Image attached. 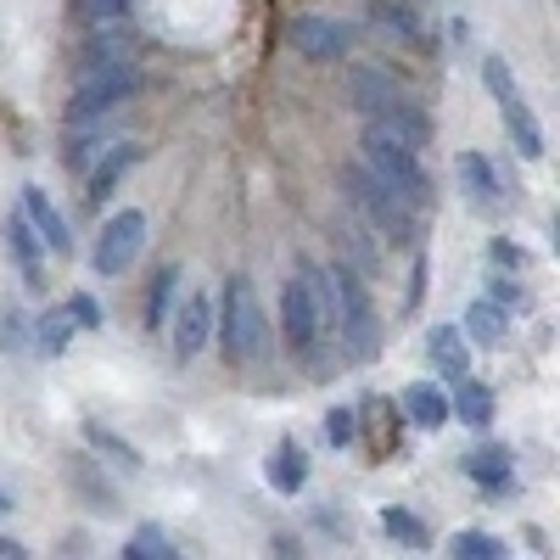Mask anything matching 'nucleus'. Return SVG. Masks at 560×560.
<instances>
[{"label":"nucleus","instance_id":"obj_30","mask_svg":"<svg viewBox=\"0 0 560 560\" xmlns=\"http://www.w3.org/2000/svg\"><path fill=\"white\" fill-rule=\"evenodd\" d=\"M68 314H73L79 331H102V303H96V298H84V292H79V298L68 303Z\"/></svg>","mask_w":560,"mask_h":560},{"label":"nucleus","instance_id":"obj_32","mask_svg":"<svg viewBox=\"0 0 560 560\" xmlns=\"http://www.w3.org/2000/svg\"><path fill=\"white\" fill-rule=\"evenodd\" d=\"M420 303H427V258H415V275H409V292H404V308L415 314Z\"/></svg>","mask_w":560,"mask_h":560},{"label":"nucleus","instance_id":"obj_3","mask_svg":"<svg viewBox=\"0 0 560 560\" xmlns=\"http://www.w3.org/2000/svg\"><path fill=\"white\" fill-rule=\"evenodd\" d=\"M482 84H488V96H493V107H499V118L510 129V147H516L522 158H544V129H538L533 107L522 102V84H516V73H510L504 57L482 62Z\"/></svg>","mask_w":560,"mask_h":560},{"label":"nucleus","instance_id":"obj_26","mask_svg":"<svg viewBox=\"0 0 560 560\" xmlns=\"http://www.w3.org/2000/svg\"><path fill=\"white\" fill-rule=\"evenodd\" d=\"M448 555H454V560H499L504 544H499L493 533H454V538H448Z\"/></svg>","mask_w":560,"mask_h":560},{"label":"nucleus","instance_id":"obj_36","mask_svg":"<svg viewBox=\"0 0 560 560\" xmlns=\"http://www.w3.org/2000/svg\"><path fill=\"white\" fill-rule=\"evenodd\" d=\"M23 555H28V549H23L18 538H0V560H23Z\"/></svg>","mask_w":560,"mask_h":560},{"label":"nucleus","instance_id":"obj_6","mask_svg":"<svg viewBox=\"0 0 560 560\" xmlns=\"http://www.w3.org/2000/svg\"><path fill=\"white\" fill-rule=\"evenodd\" d=\"M140 247H147V213L124 208L102 224V242H96V253H90V264H96V275H124Z\"/></svg>","mask_w":560,"mask_h":560},{"label":"nucleus","instance_id":"obj_14","mask_svg":"<svg viewBox=\"0 0 560 560\" xmlns=\"http://www.w3.org/2000/svg\"><path fill=\"white\" fill-rule=\"evenodd\" d=\"M404 420L420 432H443V420H448V393L438 382H415L404 387Z\"/></svg>","mask_w":560,"mask_h":560},{"label":"nucleus","instance_id":"obj_28","mask_svg":"<svg viewBox=\"0 0 560 560\" xmlns=\"http://www.w3.org/2000/svg\"><path fill=\"white\" fill-rule=\"evenodd\" d=\"M382 527L398 538V544H409V549H420V544H427V527H420V516H409V510H387V516H382Z\"/></svg>","mask_w":560,"mask_h":560},{"label":"nucleus","instance_id":"obj_17","mask_svg":"<svg viewBox=\"0 0 560 560\" xmlns=\"http://www.w3.org/2000/svg\"><path fill=\"white\" fill-rule=\"evenodd\" d=\"M147 158V147H135V140H118V147H107V158L96 163V174H90V197H113V185Z\"/></svg>","mask_w":560,"mask_h":560},{"label":"nucleus","instance_id":"obj_10","mask_svg":"<svg viewBox=\"0 0 560 560\" xmlns=\"http://www.w3.org/2000/svg\"><path fill=\"white\" fill-rule=\"evenodd\" d=\"M298 275H303L308 308H314V331H319V337H337V331H342V292H337V269L325 275V269L303 264Z\"/></svg>","mask_w":560,"mask_h":560},{"label":"nucleus","instance_id":"obj_2","mask_svg":"<svg viewBox=\"0 0 560 560\" xmlns=\"http://www.w3.org/2000/svg\"><path fill=\"white\" fill-rule=\"evenodd\" d=\"M219 337H224V359L230 364H258L269 353V325L258 308V292L247 275L224 280V314H219Z\"/></svg>","mask_w":560,"mask_h":560},{"label":"nucleus","instance_id":"obj_23","mask_svg":"<svg viewBox=\"0 0 560 560\" xmlns=\"http://www.w3.org/2000/svg\"><path fill=\"white\" fill-rule=\"evenodd\" d=\"M179 269L168 264V269H158V280H152V298H147V325L152 331H163V319H168V308H174V298H179Z\"/></svg>","mask_w":560,"mask_h":560},{"label":"nucleus","instance_id":"obj_29","mask_svg":"<svg viewBox=\"0 0 560 560\" xmlns=\"http://www.w3.org/2000/svg\"><path fill=\"white\" fill-rule=\"evenodd\" d=\"M28 342V319L18 308H0V348H23Z\"/></svg>","mask_w":560,"mask_h":560},{"label":"nucleus","instance_id":"obj_11","mask_svg":"<svg viewBox=\"0 0 560 560\" xmlns=\"http://www.w3.org/2000/svg\"><path fill=\"white\" fill-rule=\"evenodd\" d=\"M348 96H353V107H364L370 118H382L393 102H404V84H398L393 73H382V68H353V73H348Z\"/></svg>","mask_w":560,"mask_h":560},{"label":"nucleus","instance_id":"obj_21","mask_svg":"<svg viewBox=\"0 0 560 560\" xmlns=\"http://www.w3.org/2000/svg\"><path fill=\"white\" fill-rule=\"evenodd\" d=\"M448 415H459L465 427H488V420H493V393L482 382H471V376H459L454 398H448Z\"/></svg>","mask_w":560,"mask_h":560},{"label":"nucleus","instance_id":"obj_19","mask_svg":"<svg viewBox=\"0 0 560 560\" xmlns=\"http://www.w3.org/2000/svg\"><path fill=\"white\" fill-rule=\"evenodd\" d=\"M7 247H12V258L23 264V275H28V287L39 292V287H45V275H39V236H34V224H28V213H12V219H7Z\"/></svg>","mask_w":560,"mask_h":560},{"label":"nucleus","instance_id":"obj_24","mask_svg":"<svg viewBox=\"0 0 560 560\" xmlns=\"http://www.w3.org/2000/svg\"><path fill=\"white\" fill-rule=\"evenodd\" d=\"M124 555H129V560H174L179 549L168 544V533H163L158 522H147V527H135V538H129Z\"/></svg>","mask_w":560,"mask_h":560},{"label":"nucleus","instance_id":"obj_33","mask_svg":"<svg viewBox=\"0 0 560 560\" xmlns=\"http://www.w3.org/2000/svg\"><path fill=\"white\" fill-rule=\"evenodd\" d=\"M382 18L398 28V34H409V39H420V12H404V7H382Z\"/></svg>","mask_w":560,"mask_h":560},{"label":"nucleus","instance_id":"obj_16","mask_svg":"<svg viewBox=\"0 0 560 560\" xmlns=\"http://www.w3.org/2000/svg\"><path fill=\"white\" fill-rule=\"evenodd\" d=\"M454 174H459V191L471 197L477 208H493L499 202V174H493V163L482 158V152H459V163H454Z\"/></svg>","mask_w":560,"mask_h":560},{"label":"nucleus","instance_id":"obj_37","mask_svg":"<svg viewBox=\"0 0 560 560\" xmlns=\"http://www.w3.org/2000/svg\"><path fill=\"white\" fill-rule=\"evenodd\" d=\"M493 264H522V253H516V247H504V242H493Z\"/></svg>","mask_w":560,"mask_h":560},{"label":"nucleus","instance_id":"obj_38","mask_svg":"<svg viewBox=\"0 0 560 560\" xmlns=\"http://www.w3.org/2000/svg\"><path fill=\"white\" fill-rule=\"evenodd\" d=\"M0 510H12V493H0Z\"/></svg>","mask_w":560,"mask_h":560},{"label":"nucleus","instance_id":"obj_4","mask_svg":"<svg viewBox=\"0 0 560 560\" xmlns=\"http://www.w3.org/2000/svg\"><path fill=\"white\" fill-rule=\"evenodd\" d=\"M348 191H353V202L364 208V219H370V224H382L393 242H409V236H415V208L398 202L370 168H348Z\"/></svg>","mask_w":560,"mask_h":560},{"label":"nucleus","instance_id":"obj_31","mask_svg":"<svg viewBox=\"0 0 560 560\" xmlns=\"http://www.w3.org/2000/svg\"><path fill=\"white\" fill-rule=\"evenodd\" d=\"M325 438H331V448H348L353 443V409H331V415H325Z\"/></svg>","mask_w":560,"mask_h":560},{"label":"nucleus","instance_id":"obj_9","mask_svg":"<svg viewBox=\"0 0 560 560\" xmlns=\"http://www.w3.org/2000/svg\"><path fill=\"white\" fill-rule=\"evenodd\" d=\"M292 45H298L303 57H314V62H337V57H348V51H353V28H348V23H337V18L308 12V18H298V23H292Z\"/></svg>","mask_w":560,"mask_h":560},{"label":"nucleus","instance_id":"obj_18","mask_svg":"<svg viewBox=\"0 0 560 560\" xmlns=\"http://www.w3.org/2000/svg\"><path fill=\"white\" fill-rule=\"evenodd\" d=\"M269 488H280V493H298L303 482H308V459H303V448L292 443V438H280V448L269 454Z\"/></svg>","mask_w":560,"mask_h":560},{"label":"nucleus","instance_id":"obj_27","mask_svg":"<svg viewBox=\"0 0 560 560\" xmlns=\"http://www.w3.org/2000/svg\"><path fill=\"white\" fill-rule=\"evenodd\" d=\"M84 443L96 448V454H113L118 465H140V454H135V448H129V443H124L118 432H107L102 420H90V427H84Z\"/></svg>","mask_w":560,"mask_h":560},{"label":"nucleus","instance_id":"obj_35","mask_svg":"<svg viewBox=\"0 0 560 560\" xmlns=\"http://www.w3.org/2000/svg\"><path fill=\"white\" fill-rule=\"evenodd\" d=\"M84 12H90V18H107V23H113V18H124V12H129V0H84Z\"/></svg>","mask_w":560,"mask_h":560},{"label":"nucleus","instance_id":"obj_8","mask_svg":"<svg viewBox=\"0 0 560 560\" xmlns=\"http://www.w3.org/2000/svg\"><path fill=\"white\" fill-rule=\"evenodd\" d=\"M337 292H342V337H348V353L353 359H370L376 353V308L364 298V280L353 269H337Z\"/></svg>","mask_w":560,"mask_h":560},{"label":"nucleus","instance_id":"obj_13","mask_svg":"<svg viewBox=\"0 0 560 560\" xmlns=\"http://www.w3.org/2000/svg\"><path fill=\"white\" fill-rule=\"evenodd\" d=\"M23 213H28L34 236H39L45 247H57V253H68V247H73V236H68V219L57 213V202L45 197L39 185H23Z\"/></svg>","mask_w":560,"mask_h":560},{"label":"nucleus","instance_id":"obj_25","mask_svg":"<svg viewBox=\"0 0 560 560\" xmlns=\"http://www.w3.org/2000/svg\"><path fill=\"white\" fill-rule=\"evenodd\" d=\"M73 331H79V325H73V314H68V308H51V314L39 319L34 342H39V353H62V348L73 342Z\"/></svg>","mask_w":560,"mask_h":560},{"label":"nucleus","instance_id":"obj_7","mask_svg":"<svg viewBox=\"0 0 560 560\" xmlns=\"http://www.w3.org/2000/svg\"><path fill=\"white\" fill-rule=\"evenodd\" d=\"M163 325L174 331V359L191 364V359L208 348V337H213V303H208V292H185V298H174V308H168Z\"/></svg>","mask_w":560,"mask_h":560},{"label":"nucleus","instance_id":"obj_15","mask_svg":"<svg viewBox=\"0 0 560 560\" xmlns=\"http://www.w3.org/2000/svg\"><path fill=\"white\" fill-rule=\"evenodd\" d=\"M427 353H432V364L443 370V382H448V387L465 376V370H471V348H465V331H459V325H432Z\"/></svg>","mask_w":560,"mask_h":560},{"label":"nucleus","instance_id":"obj_12","mask_svg":"<svg viewBox=\"0 0 560 560\" xmlns=\"http://www.w3.org/2000/svg\"><path fill=\"white\" fill-rule=\"evenodd\" d=\"M280 331H287V342H292L298 353H308V348H314V337H319V331H314L308 292H303V275L280 287Z\"/></svg>","mask_w":560,"mask_h":560},{"label":"nucleus","instance_id":"obj_5","mask_svg":"<svg viewBox=\"0 0 560 560\" xmlns=\"http://www.w3.org/2000/svg\"><path fill=\"white\" fill-rule=\"evenodd\" d=\"M129 96H135V68H124V62H102L96 73H90V79L73 90L68 118H73V124H90V118H102V113L124 107Z\"/></svg>","mask_w":560,"mask_h":560},{"label":"nucleus","instance_id":"obj_20","mask_svg":"<svg viewBox=\"0 0 560 560\" xmlns=\"http://www.w3.org/2000/svg\"><path fill=\"white\" fill-rule=\"evenodd\" d=\"M459 465H465V477H477V482H482V493H510V488H516V477H510V459H504V448L465 454Z\"/></svg>","mask_w":560,"mask_h":560},{"label":"nucleus","instance_id":"obj_34","mask_svg":"<svg viewBox=\"0 0 560 560\" xmlns=\"http://www.w3.org/2000/svg\"><path fill=\"white\" fill-rule=\"evenodd\" d=\"M488 303H499V308H516L522 303V287H516V280H493V287H488Z\"/></svg>","mask_w":560,"mask_h":560},{"label":"nucleus","instance_id":"obj_1","mask_svg":"<svg viewBox=\"0 0 560 560\" xmlns=\"http://www.w3.org/2000/svg\"><path fill=\"white\" fill-rule=\"evenodd\" d=\"M359 152H364V168L376 174L398 202H409V208L427 202L432 179H427V168H420V147H415V140H404L398 129H387V124L370 118L364 135H359Z\"/></svg>","mask_w":560,"mask_h":560},{"label":"nucleus","instance_id":"obj_22","mask_svg":"<svg viewBox=\"0 0 560 560\" xmlns=\"http://www.w3.org/2000/svg\"><path fill=\"white\" fill-rule=\"evenodd\" d=\"M504 325H510V314L499 308V303H471L465 308V342H482V348H499L504 342Z\"/></svg>","mask_w":560,"mask_h":560}]
</instances>
